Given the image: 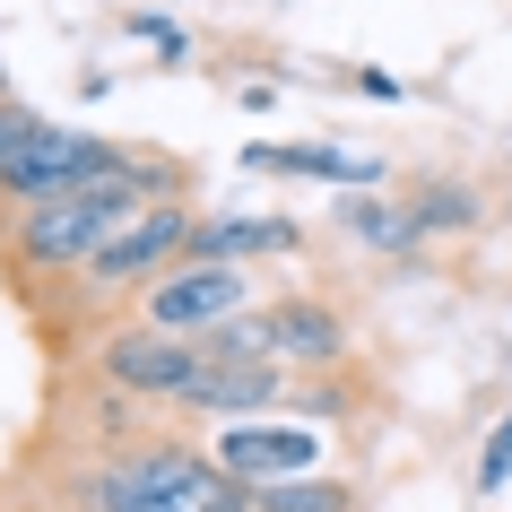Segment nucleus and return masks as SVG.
<instances>
[{
    "label": "nucleus",
    "mask_w": 512,
    "mask_h": 512,
    "mask_svg": "<svg viewBox=\"0 0 512 512\" xmlns=\"http://www.w3.org/2000/svg\"><path fill=\"white\" fill-rule=\"evenodd\" d=\"M252 287H261V278L243 270V261H174L165 278H148L131 296V322L209 339V330H226L235 313H252Z\"/></svg>",
    "instance_id": "39448f33"
},
{
    "label": "nucleus",
    "mask_w": 512,
    "mask_h": 512,
    "mask_svg": "<svg viewBox=\"0 0 512 512\" xmlns=\"http://www.w3.org/2000/svg\"><path fill=\"white\" fill-rule=\"evenodd\" d=\"M243 174H287V183H348V191H382V174L391 165L374 157V148H339V139H252L243 148Z\"/></svg>",
    "instance_id": "0eeeda50"
},
{
    "label": "nucleus",
    "mask_w": 512,
    "mask_h": 512,
    "mask_svg": "<svg viewBox=\"0 0 512 512\" xmlns=\"http://www.w3.org/2000/svg\"><path fill=\"white\" fill-rule=\"evenodd\" d=\"M339 79H348L356 96H374V105H408V79H391V70H374V61H356V70H339Z\"/></svg>",
    "instance_id": "dca6fc26"
},
{
    "label": "nucleus",
    "mask_w": 512,
    "mask_h": 512,
    "mask_svg": "<svg viewBox=\"0 0 512 512\" xmlns=\"http://www.w3.org/2000/svg\"><path fill=\"white\" fill-rule=\"evenodd\" d=\"M287 382L296 374H278V365H209L174 417H270V408H287Z\"/></svg>",
    "instance_id": "1a4fd4ad"
},
{
    "label": "nucleus",
    "mask_w": 512,
    "mask_h": 512,
    "mask_svg": "<svg viewBox=\"0 0 512 512\" xmlns=\"http://www.w3.org/2000/svg\"><path fill=\"white\" fill-rule=\"evenodd\" d=\"M209 460L243 486H278V478H313L322 469V434L313 426H261V417H235V426L209 443Z\"/></svg>",
    "instance_id": "423d86ee"
},
{
    "label": "nucleus",
    "mask_w": 512,
    "mask_h": 512,
    "mask_svg": "<svg viewBox=\"0 0 512 512\" xmlns=\"http://www.w3.org/2000/svg\"><path fill=\"white\" fill-rule=\"evenodd\" d=\"M400 200H408V217H417L426 235H469V226H486L478 183H460V174H417Z\"/></svg>",
    "instance_id": "9b49d317"
},
{
    "label": "nucleus",
    "mask_w": 512,
    "mask_h": 512,
    "mask_svg": "<svg viewBox=\"0 0 512 512\" xmlns=\"http://www.w3.org/2000/svg\"><path fill=\"white\" fill-rule=\"evenodd\" d=\"M469 486H478V504H495V495L512 486V408L486 426V452H478V478H469Z\"/></svg>",
    "instance_id": "4468645a"
},
{
    "label": "nucleus",
    "mask_w": 512,
    "mask_h": 512,
    "mask_svg": "<svg viewBox=\"0 0 512 512\" xmlns=\"http://www.w3.org/2000/svg\"><path fill=\"white\" fill-rule=\"evenodd\" d=\"M0 96H9V70H0Z\"/></svg>",
    "instance_id": "a211bd4d"
},
{
    "label": "nucleus",
    "mask_w": 512,
    "mask_h": 512,
    "mask_svg": "<svg viewBox=\"0 0 512 512\" xmlns=\"http://www.w3.org/2000/svg\"><path fill=\"white\" fill-rule=\"evenodd\" d=\"M191 235H200V209H183V200H157V209H139L122 235L96 252L79 270V287H70V313H61V330L87 322L96 330V313H105V296H139L148 278H165L174 261H191Z\"/></svg>",
    "instance_id": "f03ea898"
},
{
    "label": "nucleus",
    "mask_w": 512,
    "mask_h": 512,
    "mask_svg": "<svg viewBox=\"0 0 512 512\" xmlns=\"http://www.w3.org/2000/svg\"><path fill=\"white\" fill-rule=\"evenodd\" d=\"M304 252L296 217H243V209H200V235H191V261H287Z\"/></svg>",
    "instance_id": "6e6552de"
},
{
    "label": "nucleus",
    "mask_w": 512,
    "mask_h": 512,
    "mask_svg": "<svg viewBox=\"0 0 512 512\" xmlns=\"http://www.w3.org/2000/svg\"><path fill=\"white\" fill-rule=\"evenodd\" d=\"M209 365H217L209 339H183V330H148V322H96L87 330V374L105 391H122V400H148V408H183V391Z\"/></svg>",
    "instance_id": "7ed1b4c3"
},
{
    "label": "nucleus",
    "mask_w": 512,
    "mask_h": 512,
    "mask_svg": "<svg viewBox=\"0 0 512 512\" xmlns=\"http://www.w3.org/2000/svg\"><path fill=\"white\" fill-rule=\"evenodd\" d=\"M330 217H339V235L374 243V252H417V243H426V226L408 217L400 191H348V200H339Z\"/></svg>",
    "instance_id": "9d476101"
},
{
    "label": "nucleus",
    "mask_w": 512,
    "mask_h": 512,
    "mask_svg": "<svg viewBox=\"0 0 512 512\" xmlns=\"http://www.w3.org/2000/svg\"><path fill=\"white\" fill-rule=\"evenodd\" d=\"M113 157H122V139H96V131H79V122H35L27 148L9 157V183H0V235L27 209H44V200H70V191L105 183Z\"/></svg>",
    "instance_id": "20e7f679"
},
{
    "label": "nucleus",
    "mask_w": 512,
    "mask_h": 512,
    "mask_svg": "<svg viewBox=\"0 0 512 512\" xmlns=\"http://www.w3.org/2000/svg\"><path fill=\"white\" fill-rule=\"evenodd\" d=\"M35 122H44V113H27L18 96H0V183H9V157L27 148V131H35Z\"/></svg>",
    "instance_id": "2eb2a0df"
},
{
    "label": "nucleus",
    "mask_w": 512,
    "mask_h": 512,
    "mask_svg": "<svg viewBox=\"0 0 512 512\" xmlns=\"http://www.w3.org/2000/svg\"><path fill=\"white\" fill-rule=\"evenodd\" d=\"M252 512H356V486L348 478H278V486H252Z\"/></svg>",
    "instance_id": "f8f14e48"
},
{
    "label": "nucleus",
    "mask_w": 512,
    "mask_h": 512,
    "mask_svg": "<svg viewBox=\"0 0 512 512\" xmlns=\"http://www.w3.org/2000/svg\"><path fill=\"white\" fill-rule=\"evenodd\" d=\"M183 191H191V165L148 157V148H122L105 183L70 191V200H44V209H27L9 235H0V278H9L18 296H27V287H44V278H79L139 209L183 200Z\"/></svg>",
    "instance_id": "f257e3e1"
},
{
    "label": "nucleus",
    "mask_w": 512,
    "mask_h": 512,
    "mask_svg": "<svg viewBox=\"0 0 512 512\" xmlns=\"http://www.w3.org/2000/svg\"><path fill=\"white\" fill-rule=\"evenodd\" d=\"M122 35H131V44H148V53H157V70H183V61H191V35L174 27V18H157V9H131V18H122Z\"/></svg>",
    "instance_id": "ddd939ff"
},
{
    "label": "nucleus",
    "mask_w": 512,
    "mask_h": 512,
    "mask_svg": "<svg viewBox=\"0 0 512 512\" xmlns=\"http://www.w3.org/2000/svg\"><path fill=\"white\" fill-rule=\"evenodd\" d=\"M235 105H243V113H270V105H278V87H270V79H243V87H235Z\"/></svg>",
    "instance_id": "f3484780"
}]
</instances>
